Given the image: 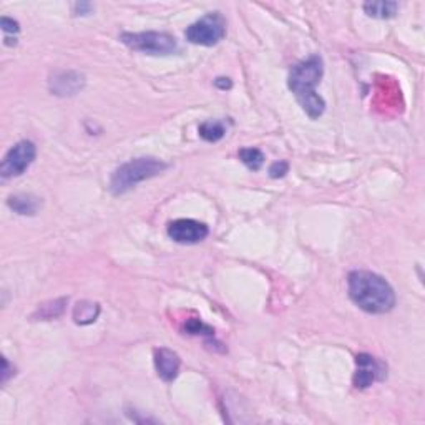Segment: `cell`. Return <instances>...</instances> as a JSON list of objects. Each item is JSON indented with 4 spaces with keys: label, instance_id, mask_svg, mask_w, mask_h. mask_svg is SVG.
Returning a JSON list of instances; mask_svg holds the SVG:
<instances>
[{
    "label": "cell",
    "instance_id": "cell-1",
    "mask_svg": "<svg viewBox=\"0 0 425 425\" xmlns=\"http://www.w3.org/2000/svg\"><path fill=\"white\" fill-rule=\"evenodd\" d=\"M324 75V62L319 55H310L291 68L287 86L310 120H318L326 112V102L316 91Z\"/></svg>",
    "mask_w": 425,
    "mask_h": 425
},
{
    "label": "cell",
    "instance_id": "cell-2",
    "mask_svg": "<svg viewBox=\"0 0 425 425\" xmlns=\"http://www.w3.org/2000/svg\"><path fill=\"white\" fill-rule=\"evenodd\" d=\"M347 289L353 303L369 314H387L395 308V292L392 286L371 271H353L347 276Z\"/></svg>",
    "mask_w": 425,
    "mask_h": 425
},
{
    "label": "cell",
    "instance_id": "cell-3",
    "mask_svg": "<svg viewBox=\"0 0 425 425\" xmlns=\"http://www.w3.org/2000/svg\"><path fill=\"white\" fill-rule=\"evenodd\" d=\"M170 164L153 157H141L120 164L110 180V191L115 196L131 191L141 181L162 175Z\"/></svg>",
    "mask_w": 425,
    "mask_h": 425
},
{
    "label": "cell",
    "instance_id": "cell-4",
    "mask_svg": "<svg viewBox=\"0 0 425 425\" xmlns=\"http://www.w3.org/2000/svg\"><path fill=\"white\" fill-rule=\"evenodd\" d=\"M120 40L128 48L155 57H166L178 52L176 39L166 32H123Z\"/></svg>",
    "mask_w": 425,
    "mask_h": 425
},
{
    "label": "cell",
    "instance_id": "cell-5",
    "mask_svg": "<svg viewBox=\"0 0 425 425\" xmlns=\"http://www.w3.org/2000/svg\"><path fill=\"white\" fill-rule=\"evenodd\" d=\"M226 35V20L219 12H209L191 24L185 32L186 40L201 47L218 45Z\"/></svg>",
    "mask_w": 425,
    "mask_h": 425
},
{
    "label": "cell",
    "instance_id": "cell-6",
    "mask_svg": "<svg viewBox=\"0 0 425 425\" xmlns=\"http://www.w3.org/2000/svg\"><path fill=\"white\" fill-rule=\"evenodd\" d=\"M37 148L35 145L29 140L18 141L8 150L6 157L0 164V175L2 178H15L24 175L29 170L30 164L35 162Z\"/></svg>",
    "mask_w": 425,
    "mask_h": 425
},
{
    "label": "cell",
    "instance_id": "cell-7",
    "mask_svg": "<svg viewBox=\"0 0 425 425\" xmlns=\"http://www.w3.org/2000/svg\"><path fill=\"white\" fill-rule=\"evenodd\" d=\"M387 377V365L371 354H358L355 358L354 387L359 391L369 389L372 384L382 382Z\"/></svg>",
    "mask_w": 425,
    "mask_h": 425
},
{
    "label": "cell",
    "instance_id": "cell-8",
    "mask_svg": "<svg viewBox=\"0 0 425 425\" xmlns=\"http://www.w3.org/2000/svg\"><path fill=\"white\" fill-rule=\"evenodd\" d=\"M168 236L170 240L175 241L178 244H196L207 240L209 235L208 226L204 223L196 221V219H175L168 225Z\"/></svg>",
    "mask_w": 425,
    "mask_h": 425
},
{
    "label": "cell",
    "instance_id": "cell-9",
    "mask_svg": "<svg viewBox=\"0 0 425 425\" xmlns=\"http://www.w3.org/2000/svg\"><path fill=\"white\" fill-rule=\"evenodd\" d=\"M85 85V77L79 72L72 70H62L52 73L48 80L50 91L58 97H72L77 95L79 91L84 89Z\"/></svg>",
    "mask_w": 425,
    "mask_h": 425
},
{
    "label": "cell",
    "instance_id": "cell-10",
    "mask_svg": "<svg viewBox=\"0 0 425 425\" xmlns=\"http://www.w3.org/2000/svg\"><path fill=\"white\" fill-rule=\"evenodd\" d=\"M155 369H157L158 376L164 382H173L180 374L181 359L175 351L166 349V347H159L155 349Z\"/></svg>",
    "mask_w": 425,
    "mask_h": 425
},
{
    "label": "cell",
    "instance_id": "cell-11",
    "mask_svg": "<svg viewBox=\"0 0 425 425\" xmlns=\"http://www.w3.org/2000/svg\"><path fill=\"white\" fill-rule=\"evenodd\" d=\"M7 207L12 209L13 213L22 214V216H35L39 209L42 208V200L37 198L34 195H12L7 200Z\"/></svg>",
    "mask_w": 425,
    "mask_h": 425
},
{
    "label": "cell",
    "instance_id": "cell-12",
    "mask_svg": "<svg viewBox=\"0 0 425 425\" xmlns=\"http://www.w3.org/2000/svg\"><path fill=\"white\" fill-rule=\"evenodd\" d=\"M100 304L93 303V301H80L73 308V321L79 326H89L93 324L100 316Z\"/></svg>",
    "mask_w": 425,
    "mask_h": 425
},
{
    "label": "cell",
    "instance_id": "cell-13",
    "mask_svg": "<svg viewBox=\"0 0 425 425\" xmlns=\"http://www.w3.org/2000/svg\"><path fill=\"white\" fill-rule=\"evenodd\" d=\"M399 4L391 2V0H377V2H365L364 12L372 18H381V20H389L397 15Z\"/></svg>",
    "mask_w": 425,
    "mask_h": 425
},
{
    "label": "cell",
    "instance_id": "cell-14",
    "mask_svg": "<svg viewBox=\"0 0 425 425\" xmlns=\"http://www.w3.org/2000/svg\"><path fill=\"white\" fill-rule=\"evenodd\" d=\"M68 304V298H58L53 301H48V303L40 304L37 308L34 319H39V321H50V319H57L60 318L63 313H65Z\"/></svg>",
    "mask_w": 425,
    "mask_h": 425
},
{
    "label": "cell",
    "instance_id": "cell-15",
    "mask_svg": "<svg viewBox=\"0 0 425 425\" xmlns=\"http://www.w3.org/2000/svg\"><path fill=\"white\" fill-rule=\"evenodd\" d=\"M198 133L203 140L209 141V143H216L221 138H225L226 135V126L225 123L219 120H208L201 123L198 128Z\"/></svg>",
    "mask_w": 425,
    "mask_h": 425
},
{
    "label": "cell",
    "instance_id": "cell-16",
    "mask_svg": "<svg viewBox=\"0 0 425 425\" xmlns=\"http://www.w3.org/2000/svg\"><path fill=\"white\" fill-rule=\"evenodd\" d=\"M237 157H240L241 162H243L251 171L261 170L264 163V155L261 150L258 148H241L240 153H237Z\"/></svg>",
    "mask_w": 425,
    "mask_h": 425
},
{
    "label": "cell",
    "instance_id": "cell-17",
    "mask_svg": "<svg viewBox=\"0 0 425 425\" xmlns=\"http://www.w3.org/2000/svg\"><path fill=\"white\" fill-rule=\"evenodd\" d=\"M185 331L188 332V334H193V336H209L213 337L214 336V331L209 326H207V324H203L200 321V319H190V321H186L185 324Z\"/></svg>",
    "mask_w": 425,
    "mask_h": 425
},
{
    "label": "cell",
    "instance_id": "cell-18",
    "mask_svg": "<svg viewBox=\"0 0 425 425\" xmlns=\"http://www.w3.org/2000/svg\"><path fill=\"white\" fill-rule=\"evenodd\" d=\"M0 27H2L4 34L6 35H13L17 37L18 32H20V25H18L17 20H13L11 17H2L0 18Z\"/></svg>",
    "mask_w": 425,
    "mask_h": 425
},
{
    "label": "cell",
    "instance_id": "cell-19",
    "mask_svg": "<svg viewBox=\"0 0 425 425\" xmlns=\"http://www.w3.org/2000/svg\"><path fill=\"white\" fill-rule=\"evenodd\" d=\"M287 171H289V164L286 162H276L271 164V168H269V176L274 178V180H277V178H285Z\"/></svg>",
    "mask_w": 425,
    "mask_h": 425
},
{
    "label": "cell",
    "instance_id": "cell-20",
    "mask_svg": "<svg viewBox=\"0 0 425 425\" xmlns=\"http://www.w3.org/2000/svg\"><path fill=\"white\" fill-rule=\"evenodd\" d=\"M91 4H77L75 6V15H89L91 12Z\"/></svg>",
    "mask_w": 425,
    "mask_h": 425
},
{
    "label": "cell",
    "instance_id": "cell-21",
    "mask_svg": "<svg viewBox=\"0 0 425 425\" xmlns=\"http://www.w3.org/2000/svg\"><path fill=\"white\" fill-rule=\"evenodd\" d=\"M214 85H216L218 89H221V90H230L233 86L230 79H218L216 81H214Z\"/></svg>",
    "mask_w": 425,
    "mask_h": 425
}]
</instances>
